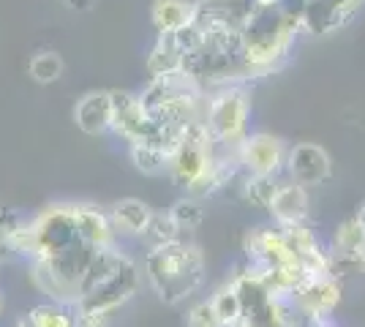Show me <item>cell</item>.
<instances>
[{"instance_id":"29","label":"cell","mask_w":365,"mask_h":327,"mask_svg":"<svg viewBox=\"0 0 365 327\" xmlns=\"http://www.w3.org/2000/svg\"><path fill=\"white\" fill-rule=\"evenodd\" d=\"M169 216L175 218V224L182 229H188V232H194L199 224L205 221V210L199 207V202L194 199H178V202L172 204V210H169Z\"/></svg>"},{"instance_id":"28","label":"cell","mask_w":365,"mask_h":327,"mask_svg":"<svg viewBox=\"0 0 365 327\" xmlns=\"http://www.w3.org/2000/svg\"><path fill=\"white\" fill-rule=\"evenodd\" d=\"M33 327H76V319L58 308V306H36L28 311Z\"/></svg>"},{"instance_id":"12","label":"cell","mask_w":365,"mask_h":327,"mask_svg":"<svg viewBox=\"0 0 365 327\" xmlns=\"http://www.w3.org/2000/svg\"><path fill=\"white\" fill-rule=\"evenodd\" d=\"M237 153L248 175H281V170H287L289 147L281 137L259 131V134L245 137Z\"/></svg>"},{"instance_id":"22","label":"cell","mask_w":365,"mask_h":327,"mask_svg":"<svg viewBox=\"0 0 365 327\" xmlns=\"http://www.w3.org/2000/svg\"><path fill=\"white\" fill-rule=\"evenodd\" d=\"M333 249H335V259H338V262H346L357 251L365 249V229H363V224L357 221V216L346 218V221L335 229Z\"/></svg>"},{"instance_id":"6","label":"cell","mask_w":365,"mask_h":327,"mask_svg":"<svg viewBox=\"0 0 365 327\" xmlns=\"http://www.w3.org/2000/svg\"><path fill=\"white\" fill-rule=\"evenodd\" d=\"M98 249H93L91 243L79 240L68 251H63L52 259H38L31 267V281L49 295L55 303L61 306H76L79 303V289H82V279L88 273L93 254Z\"/></svg>"},{"instance_id":"18","label":"cell","mask_w":365,"mask_h":327,"mask_svg":"<svg viewBox=\"0 0 365 327\" xmlns=\"http://www.w3.org/2000/svg\"><path fill=\"white\" fill-rule=\"evenodd\" d=\"M182 61H185V49H182L178 33H158V41L153 44L150 55H148V74L150 79L178 74L182 71Z\"/></svg>"},{"instance_id":"7","label":"cell","mask_w":365,"mask_h":327,"mask_svg":"<svg viewBox=\"0 0 365 327\" xmlns=\"http://www.w3.org/2000/svg\"><path fill=\"white\" fill-rule=\"evenodd\" d=\"M215 167V142L207 134V125L199 118L188 125L180 147L169 161L175 186L191 191L194 197H207V180Z\"/></svg>"},{"instance_id":"24","label":"cell","mask_w":365,"mask_h":327,"mask_svg":"<svg viewBox=\"0 0 365 327\" xmlns=\"http://www.w3.org/2000/svg\"><path fill=\"white\" fill-rule=\"evenodd\" d=\"M275 191H278V175H248L243 183L245 202L257 204V207H270Z\"/></svg>"},{"instance_id":"31","label":"cell","mask_w":365,"mask_h":327,"mask_svg":"<svg viewBox=\"0 0 365 327\" xmlns=\"http://www.w3.org/2000/svg\"><path fill=\"white\" fill-rule=\"evenodd\" d=\"M185 327H221V319L213 308V300L197 303L185 316Z\"/></svg>"},{"instance_id":"20","label":"cell","mask_w":365,"mask_h":327,"mask_svg":"<svg viewBox=\"0 0 365 327\" xmlns=\"http://www.w3.org/2000/svg\"><path fill=\"white\" fill-rule=\"evenodd\" d=\"M76 207V227L85 243H91L93 249H104L112 246V224L109 218L93 207V204H74Z\"/></svg>"},{"instance_id":"2","label":"cell","mask_w":365,"mask_h":327,"mask_svg":"<svg viewBox=\"0 0 365 327\" xmlns=\"http://www.w3.org/2000/svg\"><path fill=\"white\" fill-rule=\"evenodd\" d=\"M139 286V267L115 246H104L93 254L88 273L82 279L76 313L109 316L128 303Z\"/></svg>"},{"instance_id":"38","label":"cell","mask_w":365,"mask_h":327,"mask_svg":"<svg viewBox=\"0 0 365 327\" xmlns=\"http://www.w3.org/2000/svg\"><path fill=\"white\" fill-rule=\"evenodd\" d=\"M0 311H3V303H0Z\"/></svg>"},{"instance_id":"14","label":"cell","mask_w":365,"mask_h":327,"mask_svg":"<svg viewBox=\"0 0 365 327\" xmlns=\"http://www.w3.org/2000/svg\"><path fill=\"white\" fill-rule=\"evenodd\" d=\"M112 131L120 134L123 140L131 142V145L150 140L153 120L148 109L142 107L139 95L112 90Z\"/></svg>"},{"instance_id":"8","label":"cell","mask_w":365,"mask_h":327,"mask_svg":"<svg viewBox=\"0 0 365 327\" xmlns=\"http://www.w3.org/2000/svg\"><path fill=\"white\" fill-rule=\"evenodd\" d=\"M248 115H251V98L245 85H224L207 95L205 104V125L215 142V147H240L248 137Z\"/></svg>"},{"instance_id":"30","label":"cell","mask_w":365,"mask_h":327,"mask_svg":"<svg viewBox=\"0 0 365 327\" xmlns=\"http://www.w3.org/2000/svg\"><path fill=\"white\" fill-rule=\"evenodd\" d=\"M22 229V218L14 207H0V254L14 251L16 234Z\"/></svg>"},{"instance_id":"39","label":"cell","mask_w":365,"mask_h":327,"mask_svg":"<svg viewBox=\"0 0 365 327\" xmlns=\"http://www.w3.org/2000/svg\"><path fill=\"white\" fill-rule=\"evenodd\" d=\"M235 327H245V325H235Z\"/></svg>"},{"instance_id":"5","label":"cell","mask_w":365,"mask_h":327,"mask_svg":"<svg viewBox=\"0 0 365 327\" xmlns=\"http://www.w3.org/2000/svg\"><path fill=\"white\" fill-rule=\"evenodd\" d=\"M79 240H82V234L76 227L74 204H52L33 218L31 224H22V229L16 234L14 251L38 262V259H52L63 251H68Z\"/></svg>"},{"instance_id":"34","label":"cell","mask_w":365,"mask_h":327,"mask_svg":"<svg viewBox=\"0 0 365 327\" xmlns=\"http://www.w3.org/2000/svg\"><path fill=\"white\" fill-rule=\"evenodd\" d=\"M71 9H76V11H82V9H88L91 6V0H66Z\"/></svg>"},{"instance_id":"26","label":"cell","mask_w":365,"mask_h":327,"mask_svg":"<svg viewBox=\"0 0 365 327\" xmlns=\"http://www.w3.org/2000/svg\"><path fill=\"white\" fill-rule=\"evenodd\" d=\"M131 161H134V167H137L139 172H145V175H158L164 167H169L167 153H161L158 147L145 145V142L131 145Z\"/></svg>"},{"instance_id":"21","label":"cell","mask_w":365,"mask_h":327,"mask_svg":"<svg viewBox=\"0 0 365 327\" xmlns=\"http://www.w3.org/2000/svg\"><path fill=\"white\" fill-rule=\"evenodd\" d=\"M153 210L139 199H120V202L112 204V221L120 227L123 232L142 234L148 221H150Z\"/></svg>"},{"instance_id":"10","label":"cell","mask_w":365,"mask_h":327,"mask_svg":"<svg viewBox=\"0 0 365 327\" xmlns=\"http://www.w3.org/2000/svg\"><path fill=\"white\" fill-rule=\"evenodd\" d=\"M243 251L248 256V267L254 270H270V267L294 265L300 262L292 251L287 232L275 227H257L243 237Z\"/></svg>"},{"instance_id":"9","label":"cell","mask_w":365,"mask_h":327,"mask_svg":"<svg viewBox=\"0 0 365 327\" xmlns=\"http://www.w3.org/2000/svg\"><path fill=\"white\" fill-rule=\"evenodd\" d=\"M341 295H344V289H341V281L335 273H317V276H308L300 284V289L292 295V306L311 325L314 322H327L338 308Z\"/></svg>"},{"instance_id":"25","label":"cell","mask_w":365,"mask_h":327,"mask_svg":"<svg viewBox=\"0 0 365 327\" xmlns=\"http://www.w3.org/2000/svg\"><path fill=\"white\" fill-rule=\"evenodd\" d=\"M142 234H145V240L150 243V249H155V246H167V243L180 240V237H178V234H180V227L175 224V218L169 216V213H153Z\"/></svg>"},{"instance_id":"15","label":"cell","mask_w":365,"mask_h":327,"mask_svg":"<svg viewBox=\"0 0 365 327\" xmlns=\"http://www.w3.org/2000/svg\"><path fill=\"white\" fill-rule=\"evenodd\" d=\"M287 232V240H289L294 256L300 259V265L317 276V273H335V256H330L327 251L322 249L319 237L314 234V229H308L303 224H289V227H281Z\"/></svg>"},{"instance_id":"1","label":"cell","mask_w":365,"mask_h":327,"mask_svg":"<svg viewBox=\"0 0 365 327\" xmlns=\"http://www.w3.org/2000/svg\"><path fill=\"white\" fill-rule=\"evenodd\" d=\"M305 0H257L240 28L243 61L251 77L275 71L292 55L297 36L303 33Z\"/></svg>"},{"instance_id":"23","label":"cell","mask_w":365,"mask_h":327,"mask_svg":"<svg viewBox=\"0 0 365 327\" xmlns=\"http://www.w3.org/2000/svg\"><path fill=\"white\" fill-rule=\"evenodd\" d=\"M213 308L221 319V327H235L243 325V300H240V292L235 286V281L224 284L218 292L213 295Z\"/></svg>"},{"instance_id":"35","label":"cell","mask_w":365,"mask_h":327,"mask_svg":"<svg viewBox=\"0 0 365 327\" xmlns=\"http://www.w3.org/2000/svg\"><path fill=\"white\" fill-rule=\"evenodd\" d=\"M357 221L363 224V229H365V204H363V207H360V210H357Z\"/></svg>"},{"instance_id":"32","label":"cell","mask_w":365,"mask_h":327,"mask_svg":"<svg viewBox=\"0 0 365 327\" xmlns=\"http://www.w3.org/2000/svg\"><path fill=\"white\" fill-rule=\"evenodd\" d=\"M76 327H107V316H91V313H76Z\"/></svg>"},{"instance_id":"11","label":"cell","mask_w":365,"mask_h":327,"mask_svg":"<svg viewBox=\"0 0 365 327\" xmlns=\"http://www.w3.org/2000/svg\"><path fill=\"white\" fill-rule=\"evenodd\" d=\"M365 0H305L303 3V33L308 36H333L351 25Z\"/></svg>"},{"instance_id":"17","label":"cell","mask_w":365,"mask_h":327,"mask_svg":"<svg viewBox=\"0 0 365 327\" xmlns=\"http://www.w3.org/2000/svg\"><path fill=\"white\" fill-rule=\"evenodd\" d=\"M76 125L88 134V137H98L112 128V93L107 90H93V93L82 95L74 107Z\"/></svg>"},{"instance_id":"33","label":"cell","mask_w":365,"mask_h":327,"mask_svg":"<svg viewBox=\"0 0 365 327\" xmlns=\"http://www.w3.org/2000/svg\"><path fill=\"white\" fill-rule=\"evenodd\" d=\"M344 265H349V267H354V270H360V273H365V249L363 251H357L351 259H346Z\"/></svg>"},{"instance_id":"27","label":"cell","mask_w":365,"mask_h":327,"mask_svg":"<svg viewBox=\"0 0 365 327\" xmlns=\"http://www.w3.org/2000/svg\"><path fill=\"white\" fill-rule=\"evenodd\" d=\"M31 77L36 82H41V85H49V82H55V79H61L63 74V61L58 52H38V55H33L31 61Z\"/></svg>"},{"instance_id":"13","label":"cell","mask_w":365,"mask_h":327,"mask_svg":"<svg viewBox=\"0 0 365 327\" xmlns=\"http://www.w3.org/2000/svg\"><path fill=\"white\" fill-rule=\"evenodd\" d=\"M287 172L294 183H300L305 188L322 186L333 177V158L317 142H297L289 147Z\"/></svg>"},{"instance_id":"16","label":"cell","mask_w":365,"mask_h":327,"mask_svg":"<svg viewBox=\"0 0 365 327\" xmlns=\"http://www.w3.org/2000/svg\"><path fill=\"white\" fill-rule=\"evenodd\" d=\"M267 213L273 216L278 227L303 224L305 218H308V191H305V186L294 183L292 177L284 180V183H278V191H275Z\"/></svg>"},{"instance_id":"3","label":"cell","mask_w":365,"mask_h":327,"mask_svg":"<svg viewBox=\"0 0 365 327\" xmlns=\"http://www.w3.org/2000/svg\"><path fill=\"white\" fill-rule=\"evenodd\" d=\"M145 273L158 300L175 306L194 295L205 281V254L199 251V246L185 240L155 246L145 259Z\"/></svg>"},{"instance_id":"37","label":"cell","mask_w":365,"mask_h":327,"mask_svg":"<svg viewBox=\"0 0 365 327\" xmlns=\"http://www.w3.org/2000/svg\"><path fill=\"white\" fill-rule=\"evenodd\" d=\"M311 327H330V325H327V322H314Z\"/></svg>"},{"instance_id":"4","label":"cell","mask_w":365,"mask_h":327,"mask_svg":"<svg viewBox=\"0 0 365 327\" xmlns=\"http://www.w3.org/2000/svg\"><path fill=\"white\" fill-rule=\"evenodd\" d=\"M142 107L148 109L155 128H175L185 131L188 125L205 118V104H207V90L194 82L188 74H167V77L150 79L145 88Z\"/></svg>"},{"instance_id":"19","label":"cell","mask_w":365,"mask_h":327,"mask_svg":"<svg viewBox=\"0 0 365 327\" xmlns=\"http://www.w3.org/2000/svg\"><path fill=\"white\" fill-rule=\"evenodd\" d=\"M150 19L158 33H178L197 19V0H153Z\"/></svg>"},{"instance_id":"36","label":"cell","mask_w":365,"mask_h":327,"mask_svg":"<svg viewBox=\"0 0 365 327\" xmlns=\"http://www.w3.org/2000/svg\"><path fill=\"white\" fill-rule=\"evenodd\" d=\"M16 327H33V325H31V319H28V316H22V319L16 322Z\"/></svg>"}]
</instances>
